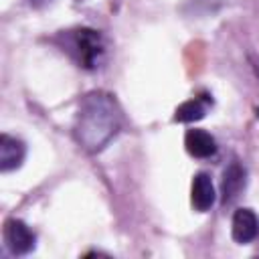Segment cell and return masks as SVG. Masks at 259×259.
<instances>
[{
  "instance_id": "obj_1",
  "label": "cell",
  "mask_w": 259,
  "mask_h": 259,
  "mask_svg": "<svg viewBox=\"0 0 259 259\" xmlns=\"http://www.w3.org/2000/svg\"><path fill=\"white\" fill-rule=\"evenodd\" d=\"M121 111L115 99L105 91L87 93L77 109L73 136L85 152H101L119 132Z\"/></svg>"
},
{
  "instance_id": "obj_7",
  "label": "cell",
  "mask_w": 259,
  "mask_h": 259,
  "mask_svg": "<svg viewBox=\"0 0 259 259\" xmlns=\"http://www.w3.org/2000/svg\"><path fill=\"white\" fill-rule=\"evenodd\" d=\"M214 184L210 180V176L206 172H198L192 178V186H190V202L198 212H206L212 204H214Z\"/></svg>"
},
{
  "instance_id": "obj_6",
  "label": "cell",
  "mask_w": 259,
  "mask_h": 259,
  "mask_svg": "<svg viewBox=\"0 0 259 259\" xmlns=\"http://www.w3.org/2000/svg\"><path fill=\"white\" fill-rule=\"evenodd\" d=\"M26 156V146L22 140L12 138L8 134L0 136V170L10 172L16 170Z\"/></svg>"
},
{
  "instance_id": "obj_2",
  "label": "cell",
  "mask_w": 259,
  "mask_h": 259,
  "mask_svg": "<svg viewBox=\"0 0 259 259\" xmlns=\"http://www.w3.org/2000/svg\"><path fill=\"white\" fill-rule=\"evenodd\" d=\"M63 51L83 69H97L105 57V42L103 36L93 28H73L63 30L59 34Z\"/></svg>"
},
{
  "instance_id": "obj_10",
  "label": "cell",
  "mask_w": 259,
  "mask_h": 259,
  "mask_svg": "<svg viewBox=\"0 0 259 259\" xmlns=\"http://www.w3.org/2000/svg\"><path fill=\"white\" fill-rule=\"evenodd\" d=\"M30 6H34V8H40V6H47L51 0H26Z\"/></svg>"
},
{
  "instance_id": "obj_8",
  "label": "cell",
  "mask_w": 259,
  "mask_h": 259,
  "mask_svg": "<svg viewBox=\"0 0 259 259\" xmlns=\"http://www.w3.org/2000/svg\"><path fill=\"white\" fill-rule=\"evenodd\" d=\"M184 146L186 152L194 158H210L217 154V142L204 130H188L184 136Z\"/></svg>"
},
{
  "instance_id": "obj_5",
  "label": "cell",
  "mask_w": 259,
  "mask_h": 259,
  "mask_svg": "<svg viewBox=\"0 0 259 259\" xmlns=\"http://www.w3.org/2000/svg\"><path fill=\"white\" fill-rule=\"evenodd\" d=\"M233 239L241 245L251 243L259 235V219L251 208H239L233 214V225H231Z\"/></svg>"
},
{
  "instance_id": "obj_9",
  "label": "cell",
  "mask_w": 259,
  "mask_h": 259,
  "mask_svg": "<svg viewBox=\"0 0 259 259\" xmlns=\"http://www.w3.org/2000/svg\"><path fill=\"white\" fill-rule=\"evenodd\" d=\"M210 105V99L204 95V97H194V99H188L184 101L182 105L176 107L174 111V121H180V123H190V121H198L206 115V109Z\"/></svg>"
},
{
  "instance_id": "obj_4",
  "label": "cell",
  "mask_w": 259,
  "mask_h": 259,
  "mask_svg": "<svg viewBox=\"0 0 259 259\" xmlns=\"http://www.w3.org/2000/svg\"><path fill=\"white\" fill-rule=\"evenodd\" d=\"M245 184H247V170L237 160H233L223 172V182H221L223 204H231L233 200H237Z\"/></svg>"
},
{
  "instance_id": "obj_3",
  "label": "cell",
  "mask_w": 259,
  "mask_h": 259,
  "mask_svg": "<svg viewBox=\"0 0 259 259\" xmlns=\"http://www.w3.org/2000/svg\"><path fill=\"white\" fill-rule=\"evenodd\" d=\"M4 243L10 253L14 255H26L34 249L36 237L30 231V227L18 219H8L4 223Z\"/></svg>"
}]
</instances>
